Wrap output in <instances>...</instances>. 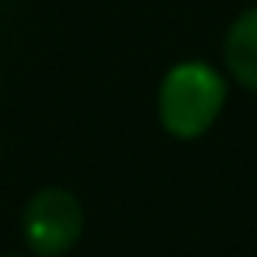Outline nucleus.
I'll return each instance as SVG.
<instances>
[{
  "label": "nucleus",
  "instance_id": "1",
  "mask_svg": "<svg viewBox=\"0 0 257 257\" xmlns=\"http://www.w3.org/2000/svg\"><path fill=\"white\" fill-rule=\"evenodd\" d=\"M225 106V78L201 60H183L159 85V123L180 141L201 138Z\"/></svg>",
  "mask_w": 257,
  "mask_h": 257
},
{
  "label": "nucleus",
  "instance_id": "3",
  "mask_svg": "<svg viewBox=\"0 0 257 257\" xmlns=\"http://www.w3.org/2000/svg\"><path fill=\"white\" fill-rule=\"evenodd\" d=\"M222 53H225V67L232 81H239L246 92H257V8L243 11L229 25Z\"/></svg>",
  "mask_w": 257,
  "mask_h": 257
},
{
  "label": "nucleus",
  "instance_id": "2",
  "mask_svg": "<svg viewBox=\"0 0 257 257\" xmlns=\"http://www.w3.org/2000/svg\"><path fill=\"white\" fill-rule=\"evenodd\" d=\"M85 232V208L67 187H43L22 211V239L36 257H64Z\"/></svg>",
  "mask_w": 257,
  "mask_h": 257
}]
</instances>
